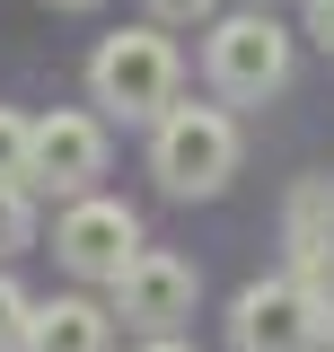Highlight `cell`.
<instances>
[{"instance_id":"obj_1","label":"cell","mask_w":334,"mask_h":352,"mask_svg":"<svg viewBox=\"0 0 334 352\" xmlns=\"http://www.w3.org/2000/svg\"><path fill=\"white\" fill-rule=\"evenodd\" d=\"M150 168L167 194H220L238 176V124L220 106H167L150 132Z\"/></svg>"},{"instance_id":"obj_2","label":"cell","mask_w":334,"mask_h":352,"mask_svg":"<svg viewBox=\"0 0 334 352\" xmlns=\"http://www.w3.org/2000/svg\"><path fill=\"white\" fill-rule=\"evenodd\" d=\"M88 88H97V106H115V115H167V106H176V44L150 36V27H124V36L97 44Z\"/></svg>"},{"instance_id":"obj_3","label":"cell","mask_w":334,"mask_h":352,"mask_svg":"<svg viewBox=\"0 0 334 352\" xmlns=\"http://www.w3.org/2000/svg\"><path fill=\"white\" fill-rule=\"evenodd\" d=\"M326 308L299 291L291 273L282 282H247L238 291V308H229V344L238 352H326Z\"/></svg>"},{"instance_id":"obj_4","label":"cell","mask_w":334,"mask_h":352,"mask_svg":"<svg viewBox=\"0 0 334 352\" xmlns=\"http://www.w3.org/2000/svg\"><path fill=\"white\" fill-rule=\"evenodd\" d=\"M282 80H291V36H282L264 9H238V18L211 27V88H220V97L255 106V97H273Z\"/></svg>"},{"instance_id":"obj_5","label":"cell","mask_w":334,"mask_h":352,"mask_svg":"<svg viewBox=\"0 0 334 352\" xmlns=\"http://www.w3.org/2000/svg\"><path fill=\"white\" fill-rule=\"evenodd\" d=\"M97 176H106V124L80 115V106L44 115L36 141H27V185L36 194H88Z\"/></svg>"},{"instance_id":"obj_6","label":"cell","mask_w":334,"mask_h":352,"mask_svg":"<svg viewBox=\"0 0 334 352\" xmlns=\"http://www.w3.org/2000/svg\"><path fill=\"white\" fill-rule=\"evenodd\" d=\"M53 256L71 264V273H88V282H115V273L141 256V220H132L124 203H97V194H80L71 212L53 220Z\"/></svg>"},{"instance_id":"obj_7","label":"cell","mask_w":334,"mask_h":352,"mask_svg":"<svg viewBox=\"0 0 334 352\" xmlns=\"http://www.w3.org/2000/svg\"><path fill=\"white\" fill-rule=\"evenodd\" d=\"M194 264L167 256V247H141V256L115 273V317H132V326H150V335H176L185 317H194Z\"/></svg>"},{"instance_id":"obj_8","label":"cell","mask_w":334,"mask_h":352,"mask_svg":"<svg viewBox=\"0 0 334 352\" xmlns=\"http://www.w3.org/2000/svg\"><path fill=\"white\" fill-rule=\"evenodd\" d=\"M106 335H115V308L97 300H44L27 317V352H106Z\"/></svg>"},{"instance_id":"obj_9","label":"cell","mask_w":334,"mask_h":352,"mask_svg":"<svg viewBox=\"0 0 334 352\" xmlns=\"http://www.w3.org/2000/svg\"><path fill=\"white\" fill-rule=\"evenodd\" d=\"M282 229H291V247H317V238H334V176H308V185H299Z\"/></svg>"},{"instance_id":"obj_10","label":"cell","mask_w":334,"mask_h":352,"mask_svg":"<svg viewBox=\"0 0 334 352\" xmlns=\"http://www.w3.org/2000/svg\"><path fill=\"white\" fill-rule=\"evenodd\" d=\"M291 282L334 317V238H317V247H291Z\"/></svg>"},{"instance_id":"obj_11","label":"cell","mask_w":334,"mask_h":352,"mask_svg":"<svg viewBox=\"0 0 334 352\" xmlns=\"http://www.w3.org/2000/svg\"><path fill=\"white\" fill-rule=\"evenodd\" d=\"M27 141H36V124L18 106H0V185H27Z\"/></svg>"},{"instance_id":"obj_12","label":"cell","mask_w":334,"mask_h":352,"mask_svg":"<svg viewBox=\"0 0 334 352\" xmlns=\"http://www.w3.org/2000/svg\"><path fill=\"white\" fill-rule=\"evenodd\" d=\"M36 238V203H27V185H0V256H18Z\"/></svg>"},{"instance_id":"obj_13","label":"cell","mask_w":334,"mask_h":352,"mask_svg":"<svg viewBox=\"0 0 334 352\" xmlns=\"http://www.w3.org/2000/svg\"><path fill=\"white\" fill-rule=\"evenodd\" d=\"M27 317H36V300L0 273V352H27Z\"/></svg>"},{"instance_id":"obj_14","label":"cell","mask_w":334,"mask_h":352,"mask_svg":"<svg viewBox=\"0 0 334 352\" xmlns=\"http://www.w3.org/2000/svg\"><path fill=\"white\" fill-rule=\"evenodd\" d=\"M150 18H167V27H185V18H211V0H150Z\"/></svg>"},{"instance_id":"obj_15","label":"cell","mask_w":334,"mask_h":352,"mask_svg":"<svg viewBox=\"0 0 334 352\" xmlns=\"http://www.w3.org/2000/svg\"><path fill=\"white\" fill-rule=\"evenodd\" d=\"M308 36H317V44H334V0H308Z\"/></svg>"},{"instance_id":"obj_16","label":"cell","mask_w":334,"mask_h":352,"mask_svg":"<svg viewBox=\"0 0 334 352\" xmlns=\"http://www.w3.org/2000/svg\"><path fill=\"white\" fill-rule=\"evenodd\" d=\"M141 352H194V344H176V335H150V344H141Z\"/></svg>"},{"instance_id":"obj_17","label":"cell","mask_w":334,"mask_h":352,"mask_svg":"<svg viewBox=\"0 0 334 352\" xmlns=\"http://www.w3.org/2000/svg\"><path fill=\"white\" fill-rule=\"evenodd\" d=\"M53 9H97V0H53Z\"/></svg>"},{"instance_id":"obj_18","label":"cell","mask_w":334,"mask_h":352,"mask_svg":"<svg viewBox=\"0 0 334 352\" xmlns=\"http://www.w3.org/2000/svg\"><path fill=\"white\" fill-rule=\"evenodd\" d=\"M326 352H334V326H326Z\"/></svg>"}]
</instances>
